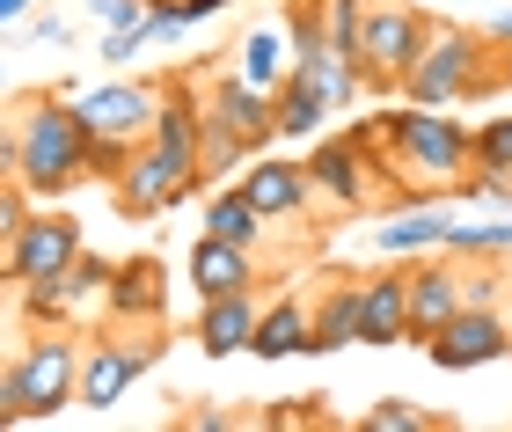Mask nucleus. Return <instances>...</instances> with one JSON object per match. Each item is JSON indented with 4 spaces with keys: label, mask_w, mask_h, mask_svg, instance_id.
I'll return each mask as SVG.
<instances>
[{
    "label": "nucleus",
    "mask_w": 512,
    "mask_h": 432,
    "mask_svg": "<svg viewBox=\"0 0 512 432\" xmlns=\"http://www.w3.org/2000/svg\"><path fill=\"white\" fill-rule=\"evenodd\" d=\"M0 176H22L44 206L96 184V140L81 125V103L52 96V88H22L8 110V132H0Z\"/></svg>",
    "instance_id": "obj_1"
},
{
    "label": "nucleus",
    "mask_w": 512,
    "mask_h": 432,
    "mask_svg": "<svg viewBox=\"0 0 512 432\" xmlns=\"http://www.w3.org/2000/svg\"><path fill=\"white\" fill-rule=\"evenodd\" d=\"M205 74V184H220L227 169H249L256 154L278 147V103L271 88H256L242 66L227 59H198Z\"/></svg>",
    "instance_id": "obj_2"
},
{
    "label": "nucleus",
    "mask_w": 512,
    "mask_h": 432,
    "mask_svg": "<svg viewBox=\"0 0 512 432\" xmlns=\"http://www.w3.org/2000/svg\"><path fill=\"white\" fill-rule=\"evenodd\" d=\"M491 96H505V44L491 30H469V22L439 15L425 59H417L410 81H403V103L447 110V103H491Z\"/></svg>",
    "instance_id": "obj_3"
},
{
    "label": "nucleus",
    "mask_w": 512,
    "mask_h": 432,
    "mask_svg": "<svg viewBox=\"0 0 512 432\" xmlns=\"http://www.w3.org/2000/svg\"><path fill=\"white\" fill-rule=\"evenodd\" d=\"M81 359L88 345L74 330H37L8 367H0V425H37L81 403Z\"/></svg>",
    "instance_id": "obj_4"
},
{
    "label": "nucleus",
    "mask_w": 512,
    "mask_h": 432,
    "mask_svg": "<svg viewBox=\"0 0 512 432\" xmlns=\"http://www.w3.org/2000/svg\"><path fill=\"white\" fill-rule=\"evenodd\" d=\"M432 8H417V0H374L366 8V44H359V81L366 96H403L410 66L425 59L432 44Z\"/></svg>",
    "instance_id": "obj_5"
},
{
    "label": "nucleus",
    "mask_w": 512,
    "mask_h": 432,
    "mask_svg": "<svg viewBox=\"0 0 512 432\" xmlns=\"http://www.w3.org/2000/svg\"><path fill=\"white\" fill-rule=\"evenodd\" d=\"M161 352H169V330L161 323H103L88 337V359H81V411L125 403V389L139 374H154Z\"/></svg>",
    "instance_id": "obj_6"
},
{
    "label": "nucleus",
    "mask_w": 512,
    "mask_h": 432,
    "mask_svg": "<svg viewBox=\"0 0 512 432\" xmlns=\"http://www.w3.org/2000/svg\"><path fill=\"white\" fill-rule=\"evenodd\" d=\"M81 257H88L81 220L59 213V206H37V220L22 227V242L0 249V279L8 286H44V279H59V271H74Z\"/></svg>",
    "instance_id": "obj_7"
},
{
    "label": "nucleus",
    "mask_w": 512,
    "mask_h": 432,
    "mask_svg": "<svg viewBox=\"0 0 512 432\" xmlns=\"http://www.w3.org/2000/svg\"><path fill=\"white\" fill-rule=\"evenodd\" d=\"M308 169H315V191L330 198L337 213H352V220H374L381 213V176H374V154H366V140L352 125L330 132L315 154H308Z\"/></svg>",
    "instance_id": "obj_8"
},
{
    "label": "nucleus",
    "mask_w": 512,
    "mask_h": 432,
    "mask_svg": "<svg viewBox=\"0 0 512 432\" xmlns=\"http://www.w3.org/2000/svg\"><path fill=\"white\" fill-rule=\"evenodd\" d=\"M198 191H205V184H198V176H183L154 140L132 147V162L110 176V206H118L125 220H161V213H176L183 198H198Z\"/></svg>",
    "instance_id": "obj_9"
},
{
    "label": "nucleus",
    "mask_w": 512,
    "mask_h": 432,
    "mask_svg": "<svg viewBox=\"0 0 512 432\" xmlns=\"http://www.w3.org/2000/svg\"><path fill=\"white\" fill-rule=\"evenodd\" d=\"M81 103V125L88 140H118V147H147L154 140V118H161V81H103L88 88Z\"/></svg>",
    "instance_id": "obj_10"
},
{
    "label": "nucleus",
    "mask_w": 512,
    "mask_h": 432,
    "mask_svg": "<svg viewBox=\"0 0 512 432\" xmlns=\"http://www.w3.org/2000/svg\"><path fill=\"white\" fill-rule=\"evenodd\" d=\"M425 359H432L439 374H469V367H498V359H512L505 308H461L454 323L425 345Z\"/></svg>",
    "instance_id": "obj_11"
},
{
    "label": "nucleus",
    "mask_w": 512,
    "mask_h": 432,
    "mask_svg": "<svg viewBox=\"0 0 512 432\" xmlns=\"http://www.w3.org/2000/svg\"><path fill=\"white\" fill-rule=\"evenodd\" d=\"M242 191L256 198V213L278 220V227H300V220H315L322 206V191H315V169L308 162H278V154H256V162L242 169Z\"/></svg>",
    "instance_id": "obj_12"
},
{
    "label": "nucleus",
    "mask_w": 512,
    "mask_h": 432,
    "mask_svg": "<svg viewBox=\"0 0 512 432\" xmlns=\"http://www.w3.org/2000/svg\"><path fill=\"white\" fill-rule=\"evenodd\" d=\"M469 308L461 301V257H410V345H432L454 315Z\"/></svg>",
    "instance_id": "obj_13"
},
{
    "label": "nucleus",
    "mask_w": 512,
    "mask_h": 432,
    "mask_svg": "<svg viewBox=\"0 0 512 432\" xmlns=\"http://www.w3.org/2000/svg\"><path fill=\"white\" fill-rule=\"evenodd\" d=\"M103 323H169V264L161 257H125L110 271Z\"/></svg>",
    "instance_id": "obj_14"
},
{
    "label": "nucleus",
    "mask_w": 512,
    "mask_h": 432,
    "mask_svg": "<svg viewBox=\"0 0 512 432\" xmlns=\"http://www.w3.org/2000/svg\"><path fill=\"white\" fill-rule=\"evenodd\" d=\"M359 345H410V257H395L381 271H366V330H359Z\"/></svg>",
    "instance_id": "obj_15"
},
{
    "label": "nucleus",
    "mask_w": 512,
    "mask_h": 432,
    "mask_svg": "<svg viewBox=\"0 0 512 432\" xmlns=\"http://www.w3.org/2000/svg\"><path fill=\"white\" fill-rule=\"evenodd\" d=\"M249 359H315V293H278V301H264Z\"/></svg>",
    "instance_id": "obj_16"
},
{
    "label": "nucleus",
    "mask_w": 512,
    "mask_h": 432,
    "mask_svg": "<svg viewBox=\"0 0 512 432\" xmlns=\"http://www.w3.org/2000/svg\"><path fill=\"white\" fill-rule=\"evenodd\" d=\"M256 315H264V301H256V286H242V293H213V301H198V323H191L198 352H213V359H227V352H249V345H256Z\"/></svg>",
    "instance_id": "obj_17"
},
{
    "label": "nucleus",
    "mask_w": 512,
    "mask_h": 432,
    "mask_svg": "<svg viewBox=\"0 0 512 432\" xmlns=\"http://www.w3.org/2000/svg\"><path fill=\"white\" fill-rule=\"evenodd\" d=\"M191 286H198V301L256 286V249L249 242H227V235H198L191 242Z\"/></svg>",
    "instance_id": "obj_18"
},
{
    "label": "nucleus",
    "mask_w": 512,
    "mask_h": 432,
    "mask_svg": "<svg viewBox=\"0 0 512 432\" xmlns=\"http://www.w3.org/2000/svg\"><path fill=\"white\" fill-rule=\"evenodd\" d=\"M359 330H366V279H322L315 293V352H344V345H359Z\"/></svg>",
    "instance_id": "obj_19"
},
{
    "label": "nucleus",
    "mask_w": 512,
    "mask_h": 432,
    "mask_svg": "<svg viewBox=\"0 0 512 432\" xmlns=\"http://www.w3.org/2000/svg\"><path fill=\"white\" fill-rule=\"evenodd\" d=\"M271 103H278V140H308V132L330 125V96H322V81L308 66H286V81L271 88Z\"/></svg>",
    "instance_id": "obj_20"
},
{
    "label": "nucleus",
    "mask_w": 512,
    "mask_h": 432,
    "mask_svg": "<svg viewBox=\"0 0 512 432\" xmlns=\"http://www.w3.org/2000/svg\"><path fill=\"white\" fill-rule=\"evenodd\" d=\"M447 213L439 206H403L388 227H374V249L381 257H417V249H447Z\"/></svg>",
    "instance_id": "obj_21"
},
{
    "label": "nucleus",
    "mask_w": 512,
    "mask_h": 432,
    "mask_svg": "<svg viewBox=\"0 0 512 432\" xmlns=\"http://www.w3.org/2000/svg\"><path fill=\"white\" fill-rule=\"evenodd\" d=\"M264 213H256V198L235 184V191H213V198H205V235H227V242H249L256 249V235H264Z\"/></svg>",
    "instance_id": "obj_22"
},
{
    "label": "nucleus",
    "mask_w": 512,
    "mask_h": 432,
    "mask_svg": "<svg viewBox=\"0 0 512 432\" xmlns=\"http://www.w3.org/2000/svg\"><path fill=\"white\" fill-rule=\"evenodd\" d=\"M505 293H512V264H505V249L461 257V301H469V308H505Z\"/></svg>",
    "instance_id": "obj_23"
},
{
    "label": "nucleus",
    "mask_w": 512,
    "mask_h": 432,
    "mask_svg": "<svg viewBox=\"0 0 512 432\" xmlns=\"http://www.w3.org/2000/svg\"><path fill=\"white\" fill-rule=\"evenodd\" d=\"M454 418H439V411H425V403H410V396H381L374 411L359 418V432H447Z\"/></svg>",
    "instance_id": "obj_24"
},
{
    "label": "nucleus",
    "mask_w": 512,
    "mask_h": 432,
    "mask_svg": "<svg viewBox=\"0 0 512 432\" xmlns=\"http://www.w3.org/2000/svg\"><path fill=\"white\" fill-rule=\"evenodd\" d=\"M293 52V37H278V30H249L242 37V74L256 81V88H278V81H286V59Z\"/></svg>",
    "instance_id": "obj_25"
},
{
    "label": "nucleus",
    "mask_w": 512,
    "mask_h": 432,
    "mask_svg": "<svg viewBox=\"0 0 512 432\" xmlns=\"http://www.w3.org/2000/svg\"><path fill=\"white\" fill-rule=\"evenodd\" d=\"M286 37H293V59H322V52H330L322 0H286Z\"/></svg>",
    "instance_id": "obj_26"
},
{
    "label": "nucleus",
    "mask_w": 512,
    "mask_h": 432,
    "mask_svg": "<svg viewBox=\"0 0 512 432\" xmlns=\"http://www.w3.org/2000/svg\"><path fill=\"white\" fill-rule=\"evenodd\" d=\"M476 176H512V110L476 125Z\"/></svg>",
    "instance_id": "obj_27"
},
{
    "label": "nucleus",
    "mask_w": 512,
    "mask_h": 432,
    "mask_svg": "<svg viewBox=\"0 0 512 432\" xmlns=\"http://www.w3.org/2000/svg\"><path fill=\"white\" fill-rule=\"evenodd\" d=\"M447 249L454 257H483V249H512V227H447Z\"/></svg>",
    "instance_id": "obj_28"
},
{
    "label": "nucleus",
    "mask_w": 512,
    "mask_h": 432,
    "mask_svg": "<svg viewBox=\"0 0 512 432\" xmlns=\"http://www.w3.org/2000/svg\"><path fill=\"white\" fill-rule=\"evenodd\" d=\"M176 425H183V432H227V425H235V411H220V403L191 396V403H183V411H176Z\"/></svg>",
    "instance_id": "obj_29"
},
{
    "label": "nucleus",
    "mask_w": 512,
    "mask_h": 432,
    "mask_svg": "<svg viewBox=\"0 0 512 432\" xmlns=\"http://www.w3.org/2000/svg\"><path fill=\"white\" fill-rule=\"evenodd\" d=\"M139 52H147V30H103V59L110 66H132Z\"/></svg>",
    "instance_id": "obj_30"
},
{
    "label": "nucleus",
    "mask_w": 512,
    "mask_h": 432,
    "mask_svg": "<svg viewBox=\"0 0 512 432\" xmlns=\"http://www.w3.org/2000/svg\"><path fill=\"white\" fill-rule=\"evenodd\" d=\"M322 403L330 396H293V403H278V411H264L271 425H300V418H322Z\"/></svg>",
    "instance_id": "obj_31"
},
{
    "label": "nucleus",
    "mask_w": 512,
    "mask_h": 432,
    "mask_svg": "<svg viewBox=\"0 0 512 432\" xmlns=\"http://www.w3.org/2000/svg\"><path fill=\"white\" fill-rule=\"evenodd\" d=\"M30 37L59 52V44H74V22H66V15H37V22H30Z\"/></svg>",
    "instance_id": "obj_32"
},
{
    "label": "nucleus",
    "mask_w": 512,
    "mask_h": 432,
    "mask_svg": "<svg viewBox=\"0 0 512 432\" xmlns=\"http://www.w3.org/2000/svg\"><path fill=\"white\" fill-rule=\"evenodd\" d=\"M483 30H491V37H498V44H505V52H512V8H498V15H491V22H483Z\"/></svg>",
    "instance_id": "obj_33"
},
{
    "label": "nucleus",
    "mask_w": 512,
    "mask_h": 432,
    "mask_svg": "<svg viewBox=\"0 0 512 432\" xmlns=\"http://www.w3.org/2000/svg\"><path fill=\"white\" fill-rule=\"evenodd\" d=\"M220 8H235V0H183V15L205 22V15H220Z\"/></svg>",
    "instance_id": "obj_34"
},
{
    "label": "nucleus",
    "mask_w": 512,
    "mask_h": 432,
    "mask_svg": "<svg viewBox=\"0 0 512 432\" xmlns=\"http://www.w3.org/2000/svg\"><path fill=\"white\" fill-rule=\"evenodd\" d=\"M0 15H8V22H22V15H30V0H0Z\"/></svg>",
    "instance_id": "obj_35"
},
{
    "label": "nucleus",
    "mask_w": 512,
    "mask_h": 432,
    "mask_svg": "<svg viewBox=\"0 0 512 432\" xmlns=\"http://www.w3.org/2000/svg\"><path fill=\"white\" fill-rule=\"evenodd\" d=\"M505 96H512V52H505Z\"/></svg>",
    "instance_id": "obj_36"
}]
</instances>
